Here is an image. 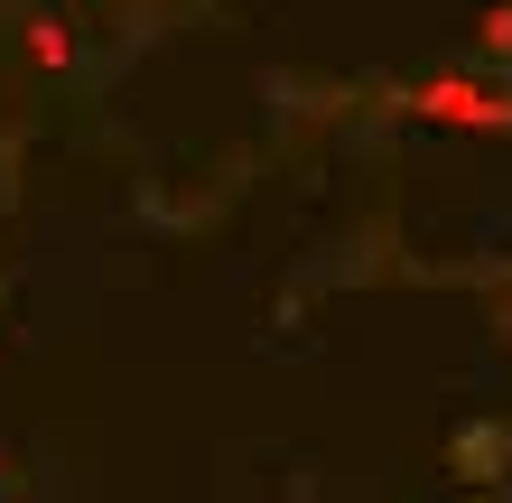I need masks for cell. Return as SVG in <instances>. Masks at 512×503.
Instances as JSON below:
<instances>
[{
    "instance_id": "3957f363",
    "label": "cell",
    "mask_w": 512,
    "mask_h": 503,
    "mask_svg": "<svg viewBox=\"0 0 512 503\" xmlns=\"http://www.w3.org/2000/svg\"><path fill=\"white\" fill-rule=\"evenodd\" d=\"M475 47H485L494 66L512 56V0H485V10H475Z\"/></svg>"
},
{
    "instance_id": "7a4b0ae2",
    "label": "cell",
    "mask_w": 512,
    "mask_h": 503,
    "mask_svg": "<svg viewBox=\"0 0 512 503\" xmlns=\"http://www.w3.org/2000/svg\"><path fill=\"white\" fill-rule=\"evenodd\" d=\"M19 56H28V66H75V19L66 10H28V28H19Z\"/></svg>"
},
{
    "instance_id": "6da1fadb",
    "label": "cell",
    "mask_w": 512,
    "mask_h": 503,
    "mask_svg": "<svg viewBox=\"0 0 512 503\" xmlns=\"http://www.w3.org/2000/svg\"><path fill=\"white\" fill-rule=\"evenodd\" d=\"M410 112L429 131H512V84H494V75H429V84H410Z\"/></svg>"
}]
</instances>
